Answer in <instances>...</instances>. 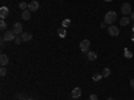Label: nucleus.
<instances>
[{"label": "nucleus", "mask_w": 134, "mask_h": 100, "mask_svg": "<svg viewBox=\"0 0 134 100\" xmlns=\"http://www.w3.org/2000/svg\"><path fill=\"white\" fill-rule=\"evenodd\" d=\"M102 77H103L102 73H94V75H93V80H94V82H99Z\"/></svg>", "instance_id": "15"}, {"label": "nucleus", "mask_w": 134, "mask_h": 100, "mask_svg": "<svg viewBox=\"0 0 134 100\" xmlns=\"http://www.w3.org/2000/svg\"><path fill=\"white\" fill-rule=\"evenodd\" d=\"M107 32H109L110 36H118V35H119V29H118L115 26H110V27L107 28Z\"/></svg>", "instance_id": "6"}, {"label": "nucleus", "mask_w": 134, "mask_h": 100, "mask_svg": "<svg viewBox=\"0 0 134 100\" xmlns=\"http://www.w3.org/2000/svg\"><path fill=\"white\" fill-rule=\"evenodd\" d=\"M12 31L16 33L18 36L21 35V33H23V26H21V23H15L14 27H12Z\"/></svg>", "instance_id": "5"}, {"label": "nucleus", "mask_w": 134, "mask_h": 100, "mask_svg": "<svg viewBox=\"0 0 134 100\" xmlns=\"http://www.w3.org/2000/svg\"><path fill=\"white\" fill-rule=\"evenodd\" d=\"M107 100H115V99H114V97H109Z\"/></svg>", "instance_id": "27"}, {"label": "nucleus", "mask_w": 134, "mask_h": 100, "mask_svg": "<svg viewBox=\"0 0 134 100\" xmlns=\"http://www.w3.org/2000/svg\"><path fill=\"white\" fill-rule=\"evenodd\" d=\"M15 43H16V44H20V43H23V40H21V38H20V36H16Z\"/></svg>", "instance_id": "24"}, {"label": "nucleus", "mask_w": 134, "mask_h": 100, "mask_svg": "<svg viewBox=\"0 0 134 100\" xmlns=\"http://www.w3.org/2000/svg\"><path fill=\"white\" fill-rule=\"evenodd\" d=\"M121 12L124 14V16L130 15L131 14V5L129 3H124V4H122V7H121Z\"/></svg>", "instance_id": "4"}, {"label": "nucleus", "mask_w": 134, "mask_h": 100, "mask_svg": "<svg viewBox=\"0 0 134 100\" xmlns=\"http://www.w3.org/2000/svg\"><path fill=\"white\" fill-rule=\"evenodd\" d=\"M133 32H134V26H133Z\"/></svg>", "instance_id": "30"}, {"label": "nucleus", "mask_w": 134, "mask_h": 100, "mask_svg": "<svg viewBox=\"0 0 134 100\" xmlns=\"http://www.w3.org/2000/svg\"><path fill=\"white\" fill-rule=\"evenodd\" d=\"M88 100H98V96L97 95H90V96H88Z\"/></svg>", "instance_id": "23"}, {"label": "nucleus", "mask_w": 134, "mask_h": 100, "mask_svg": "<svg viewBox=\"0 0 134 100\" xmlns=\"http://www.w3.org/2000/svg\"><path fill=\"white\" fill-rule=\"evenodd\" d=\"M58 35H59L60 38H64V36H66V28H64V27H62V28L58 29Z\"/></svg>", "instance_id": "16"}, {"label": "nucleus", "mask_w": 134, "mask_h": 100, "mask_svg": "<svg viewBox=\"0 0 134 100\" xmlns=\"http://www.w3.org/2000/svg\"><path fill=\"white\" fill-rule=\"evenodd\" d=\"M117 20V12L114 11H109V12L105 15V23L109 24V26H113Z\"/></svg>", "instance_id": "1"}, {"label": "nucleus", "mask_w": 134, "mask_h": 100, "mask_svg": "<svg viewBox=\"0 0 134 100\" xmlns=\"http://www.w3.org/2000/svg\"><path fill=\"white\" fill-rule=\"evenodd\" d=\"M131 40H133V41H134V35H133V38H131Z\"/></svg>", "instance_id": "29"}, {"label": "nucleus", "mask_w": 134, "mask_h": 100, "mask_svg": "<svg viewBox=\"0 0 134 100\" xmlns=\"http://www.w3.org/2000/svg\"><path fill=\"white\" fill-rule=\"evenodd\" d=\"M110 73H111V71H110V68H105V70H103V72H102V75H103L105 77H107V76H109Z\"/></svg>", "instance_id": "20"}, {"label": "nucleus", "mask_w": 134, "mask_h": 100, "mask_svg": "<svg viewBox=\"0 0 134 100\" xmlns=\"http://www.w3.org/2000/svg\"><path fill=\"white\" fill-rule=\"evenodd\" d=\"M21 19H24V20H30V19H31V11H30V9L23 11V14H21Z\"/></svg>", "instance_id": "12"}, {"label": "nucleus", "mask_w": 134, "mask_h": 100, "mask_svg": "<svg viewBox=\"0 0 134 100\" xmlns=\"http://www.w3.org/2000/svg\"><path fill=\"white\" fill-rule=\"evenodd\" d=\"M28 100H34V99H28Z\"/></svg>", "instance_id": "31"}, {"label": "nucleus", "mask_w": 134, "mask_h": 100, "mask_svg": "<svg viewBox=\"0 0 134 100\" xmlns=\"http://www.w3.org/2000/svg\"><path fill=\"white\" fill-rule=\"evenodd\" d=\"M125 58H127V59H131V58H133L131 51H129L127 48H125Z\"/></svg>", "instance_id": "19"}, {"label": "nucleus", "mask_w": 134, "mask_h": 100, "mask_svg": "<svg viewBox=\"0 0 134 100\" xmlns=\"http://www.w3.org/2000/svg\"><path fill=\"white\" fill-rule=\"evenodd\" d=\"M38 8H39V3L38 2H31L30 4H28V9L31 11V12H35V11H38Z\"/></svg>", "instance_id": "9"}, {"label": "nucleus", "mask_w": 134, "mask_h": 100, "mask_svg": "<svg viewBox=\"0 0 134 100\" xmlns=\"http://www.w3.org/2000/svg\"><path fill=\"white\" fill-rule=\"evenodd\" d=\"M70 24H71V20H70V19H64V20H63V23H62V27L67 28Z\"/></svg>", "instance_id": "17"}, {"label": "nucleus", "mask_w": 134, "mask_h": 100, "mask_svg": "<svg viewBox=\"0 0 134 100\" xmlns=\"http://www.w3.org/2000/svg\"><path fill=\"white\" fill-rule=\"evenodd\" d=\"M8 14H9V9L5 5H3L2 8H0V19H2V20H4L8 16Z\"/></svg>", "instance_id": "7"}, {"label": "nucleus", "mask_w": 134, "mask_h": 100, "mask_svg": "<svg viewBox=\"0 0 134 100\" xmlns=\"http://www.w3.org/2000/svg\"><path fill=\"white\" fill-rule=\"evenodd\" d=\"M130 19L134 21V12H131V14H130Z\"/></svg>", "instance_id": "26"}, {"label": "nucleus", "mask_w": 134, "mask_h": 100, "mask_svg": "<svg viewBox=\"0 0 134 100\" xmlns=\"http://www.w3.org/2000/svg\"><path fill=\"white\" fill-rule=\"evenodd\" d=\"M20 38H21V40H23V41H30L32 39V35H31L30 32H23L20 35Z\"/></svg>", "instance_id": "11"}, {"label": "nucleus", "mask_w": 134, "mask_h": 100, "mask_svg": "<svg viewBox=\"0 0 134 100\" xmlns=\"http://www.w3.org/2000/svg\"><path fill=\"white\" fill-rule=\"evenodd\" d=\"M81 95H82V90H81L79 87L74 88L72 92H71V97H72V99H78V97H81Z\"/></svg>", "instance_id": "8"}, {"label": "nucleus", "mask_w": 134, "mask_h": 100, "mask_svg": "<svg viewBox=\"0 0 134 100\" xmlns=\"http://www.w3.org/2000/svg\"><path fill=\"white\" fill-rule=\"evenodd\" d=\"M19 8H20V9H23V11H26V9H28V4L24 3V2H21V3L19 4Z\"/></svg>", "instance_id": "18"}, {"label": "nucleus", "mask_w": 134, "mask_h": 100, "mask_svg": "<svg viewBox=\"0 0 134 100\" xmlns=\"http://www.w3.org/2000/svg\"><path fill=\"white\" fill-rule=\"evenodd\" d=\"M0 75H2V76H5V75H7V70H5V67H2V70H0Z\"/></svg>", "instance_id": "22"}, {"label": "nucleus", "mask_w": 134, "mask_h": 100, "mask_svg": "<svg viewBox=\"0 0 134 100\" xmlns=\"http://www.w3.org/2000/svg\"><path fill=\"white\" fill-rule=\"evenodd\" d=\"M130 87L134 90V79H133V80H130Z\"/></svg>", "instance_id": "25"}, {"label": "nucleus", "mask_w": 134, "mask_h": 100, "mask_svg": "<svg viewBox=\"0 0 134 100\" xmlns=\"http://www.w3.org/2000/svg\"><path fill=\"white\" fill-rule=\"evenodd\" d=\"M16 39V33L11 29V31H5L4 32V35H3V40L4 41H12Z\"/></svg>", "instance_id": "2"}, {"label": "nucleus", "mask_w": 134, "mask_h": 100, "mask_svg": "<svg viewBox=\"0 0 134 100\" xmlns=\"http://www.w3.org/2000/svg\"><path fill=\"white\" fill-rule=\"evenodd\" d=\"M87 59L90 60V61H94V60L97 59V53H95L94 51H88V52H87Z\"/></svg>", "instance_id": "13"}, {"label": "nucleus", "mask_w": 134, "mask_h": 100, "mask_svg": "<svg viewBox=\"0 0 134 100\" xmlns=\"http://www.w3.org/2000/svg\"><path fill=\"white\" fill-rule=\"evenodd\" d=\"M130 20H131L130 17H127V16H124V17H122V19L119 20V24H121V26H127V24L130 23Z\"/></svg>", "instance_id": "14"}, {"label": "nucleus", "mask_w": 134, "mask_h": 100, "mask_svg": "<svg viewBox=\"0 0 134 100\" xmlns=\"http://www.w3.org/2000/svg\"><path fill=\"white\" fill-rule=\"evenodd\" d=\"M8 56H7V55L5 53H2V55H0V64H2V67H5L7 64H8Z\"/></svg>", "instance_id": "10"}, {"label": "nucleus", "mask_w": 134, "mask_h": 100, "mask_svg": "<svg viewBox=\"0 0 134 100\" xmlns=\"http://www.w3.org/2000/svg\"><path fill=\"white\" fill-rule=\"evenodd\" d=\"M79 47H81V51L83 52V53H87L88 51H90V41L88 40H82L81 41V44H79Z\"/></svg>", "instance_id": "3"}, {"label": "nucleus", "mask_w": 134, "mask_h": 100, "mask_svg": "<svg viewBox=\"0 0 134 100\" xmlns=\"http://www.w3.org/2000/svg\"><path fill=\"white\" fill-rule=\"evenodd\" d=\"M0 28H2L3 31L7 28V26H5V21H4V20H0Z\"/></svg>", "instance_id": "21"}, {"label": "nucleus", "mask_w": 134, "mask_h": 100, "mask_svg": "<svg viewBox=\"0 0 134 100\" xmlns=\"http://www.w3.org/2000/svg\"><path fill=\"white\" fill-rule=\"evenodd\" d=\"M105 2H113V0H105Z\"/></svg>", "instance_id": "28"}]
</instances>
